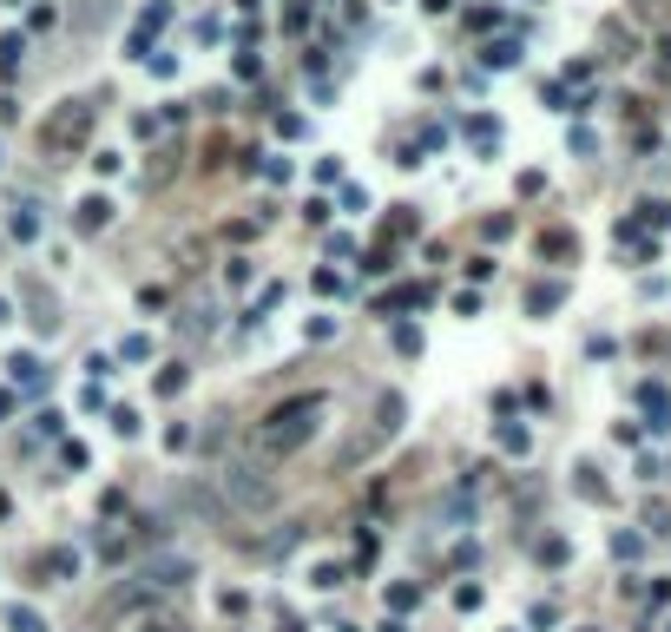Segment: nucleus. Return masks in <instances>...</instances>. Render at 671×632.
<instances>
[{
  "label": "nucleus",
  "instance_id": "f257e3e1",
  "mask_svg": "<svg viewBox=\"0 0 671 632\" xmlns=\"http://www.w3.org/2000/svg\"><path fill=\"white\" fill-rule=\"evenodd\" d=\"M323 415H329V395H316V389L310 395H290V402H277L257 422V435H250V442H257L263 461H290L296 448H310V435L323 428Z\"/></svg>",
  "mask_w": 671,
  "mask_h": 632
},
{
  "label": "nucleus",
  "instance_id": "ddd939ff",
  "mask_svg": "<svg viewBox=\"0 0 671 632\" xmlns=\"http://www.w3.org/2000/svg\"><path fill=\"white\" fill-rule=\"evenodd\" d=\"M7 632H46V620H40L33 606H13V612H7Z\"/></svg>",
  "mask_w": 671,
  "mask_h": 632
},
{
  "label": "nucleus",
  "instance_id": "4be33fe9",
  "mask_svg": "<svg viewBox=\"0 0 671 632\" xmlns=\"http://www.w3.org/2000/svg\"><path fill=\"white\" fill-rule=\"evenodd\" d=\"M645 521H651V534H671V507H665V501H651Z\"/></svg>",
  "mask_w": 671,
  "mask_h": 632
},
{
  "label": "nucleus",
  "instance_id": "393cba45",
  "mask_svg": "<svg viewBox=\"0 0 671 632\" xmlns=\"http://www.w3.org/2000/svg\"><path fill=\"white\" fill-rule=\"evenodd\" d=\"M7 415H13V395H7V389H0V422H7Z\"/></svg>",
  "mask_w": 671,
  "mask_h": 632
},
{
  "label": "nucleus",
  "instance_id": "2eb2a0df",
  "mask_svg": "<svg viewBox=\"0 0 671 632\" xmlns=\"http://www.w3.org/2000/svg\"><path fill=\"white\" fill-rule=\"evenodd\" d=\"M560 296H566L560 284H533V296H527V304H533V310L546 316V310H560Z\"/></svg>",
  "mask_w": 671,
  "mask_h": 632
},
{
  "label": "nucleus",
  "instance_id": "412c9836",
  "mask_svg": "<svg viewBox=\"0 0 671 632\" xmlns=\"http://www.w3.org/2000/svg\"><path fill=\"white\" fill-rule=\"evenodd\" d=\"M33 231H40V218H33V205H20L13 211V238H33Z\"/></svg>",
  "mask_w": 671,
  "mask_h": 632
},
{
  "label": "nucleus",
  "instance_id": "7ed1b4c3",
  "mask_svg": "<svg viewBox=\"0 0 671 632\" xmlns=\"http://www.w3.org/2000/svg\"><path fill=\"white\" fill-rule=\"evenodd\" d=\"M217 481H224V494H230V507H238V514H257L263 501H271V474H263L257 461H230Z\"/></svg>",
  "mask_w": 671,
  "mask_h": 632
},
{
  "label": "nucleus",
  "instance_id": "f8f14e48",
  "mask_svg": "<svg viewBox=\"0 0 671 632\" xmlns=\"http://www.w3.org/2000/svg\"><path fill=\"white\" fill-rule=\"evenodd\" d=\"M467 139H474L481 152H494V145H500V126L494 119H467Z\"/></svg>",
  "mask_w": 671,
  "mask_h": 632
},
{
  "label": "nucleus",
  "instance_id": "a878e982",
  "mask_svg": "<svg viewBox=\"0 0 671 632\" xmlns=\"http://www.w3.org/2000/svg\"><path fill=\"white\" fill-rule=\"evenodd\" d=\"M665 632H671V626H665Z\"/></svg>",
  "mask_w": 671,
  "mask_h": 632
},
{
  "label": "nucleus",
  "instance_id": "9d476101",
  "mask_svg": "<svg viewBox=\"0 0 671 632\" xmlns=\"http://www.w3.org/2000/svg\"><path fill=\"white\" fill-rule=\"evenodd\" d=\"M158 27H172V7H165V0H152V7L139 13V40H152Z\"/></svg>",
  "mask_w": 671,
  "mask_h": 632
},
{
  "label": "nucleus",
  "instance_id": "423d86ee",
  "mask_svg": "<svg viewBox=\"0 0 671 632\" xmlns=\"http://www.w3.org/2000/svg\"><path fill=\"white\" fill-rule=\"evenodd\" d=\"M639 409H645L651 435H665V428H671V395L659 389V382H645V389H639Z\"/></svg>",
  "mask_w": 671,
  "mask_h": 632
},
{
  "label": "nucleus",
  "instance_id": "1a4fd4ad",
  "mask_svg": "<svg viewBox=\"0 0 671 632\" xmlns=\"http://www.w3.org/2000/svg\"><path fill=\"white\" fill-rule=\"evenodd\" d=\"M40 567L53 573V579H73V567H79V554H73V547H46V560H40Z\"/></svg>",
  "mask_w": 671,
  "mask_h": 632
},
{
  "label": "nucleus",
  "instance_id": "0eeeda50",
  "mask_svg": "<svg viewBox=\"0 0 671 632\" xmlns=\"http://www.w3.org/2000/svg\"><path fill=\"white\" fill-rule=\"evenodd\" d=\"M112 224V198H79V231H106Z\"/></svg>",
  "mask_w": 671,
  "mask_h": 632
},
{
  "label": "nucleus",
  "instance_id": "f3484780",
  "mask_svg": "<svg viewBox=\"0 0 671 632\" xmlns=\"http://www.w3.org/2000/svg\"><path fill=\"white\" fill-rule=\"evenodd\" d=\"M612 554L618 560H639L645 554V534H612Z\"/></svg>",
  "mask_w": 671,
  "mask_h": 632
},
{
  "label": "nucleus",
  "instance_id": "6ab92c4d",
  "mask_svg": "<svg viewBox=\"0 0 671 632\" xmlns=\"http://www.w3.org/2000/svg\"><path fill=\"white\" fill-rule=\"evenodd\" d=\"M184 389V362H165V376H158V395H178Z\"/></svg>",
  "mask_w": 671,
  "mask_h": 632
},
{
  "label": "nucleus",
  "instance_id": "b1692460",
  "mask_svg": "<svg viewBox=\"0 0 671 632\" xmlns=\"http://www.w3.org/2000/svg\"><path fill=\"white\" fill-rule=\"evenodd\" d=\"M139 632H184V620H172V612H158V620H145Z\"/></svg>",
  "mask_w": 671,
  "mask_h": 632
},
{
  "label": "nucleus",
  "instance_id": "4468645a",
  "mask_svg": "<svg viewBox=\"0 0 671 632\" xmlns=\"http://www.w3.org/2000/svg\"><path fill=\"white\" fill-rule=\"evenodd\" d=\"M408 606H422V587H408V579L389 587V612H408Z\"/></svg>",
  "mask_w": 671,
  "mask_h": 632
},
{
  "label": "nucleus",
  "instance_id": "dca6fc26",
  "mask_svg": "<svg viewBox=\"0 0 671 632\" xmlns=\"http://www.w3.org/2000/svg\"><path fill=\"white\" fill-rule=\"evenodd\" d=\"M500 448H507V455H527V448H533V435H527V428H500Z\"/></svg>",
  "mask_w": 671,
  "mask_h": 632
},
{
  "label": "nucleus",
  "instance_id": "20e7f679",
  "mask_svg": "<svg viewBox=\"0 0 671 632\" xmlns=\"http://www.w3.org/2000/svg\"><path fill=\"white\" fill-rule=\"evenodd\" d=\"M139 579H145L152 593H172V587L191 579V560H184V554H158V560H145V567H139Z\"/></svg>",
  "mask_w": 671,
  "mask_h": 632
},
{
  "label": "nucleus",
  "instance_id": "5701e85b",
  "mask_svg": "<svg viewBox=\"0 0 671 632\" xmlns=\"http://www.w3.org/2000/svg\"><path fill=\"white\" fill-rule=\"evenodd\" d=\"M520 60V46L513 40H500V46H488V66H513Z\"/></svg>",
  "mask_w": 671,
  "mask_h": 632
},
{
  "label": "nucleus",
  "instance_id": "39448f33",
  "mask_svg": "<svg viewBox=\"0 0 671 632\" xmlns=\"http://www.w3.org/2000/svg\"><path fill=\"white\" fill-rule=\"evenodd\" d=\"M145 600H158V593L145 587V579H132V587H112L99 612H106V620H125V612H132V606H145Z\"/></svg>",
  "mask_w": 671,
  "mask_h": 632
},
{
  "label": "nucleus",
  "instance_id": "9b49d317",
  "mask_svg": "<svg viewBox=\"0 0 671 632\" xmlns=\"http://www.w3.org/2000/svg\"><path fill=\"white\" fill-rule=\"evenodd\" d=\"M579 244H573V231H546L540 238V257H573Z\"/></svg>",
  "mask_w": 671,
  "mask_h": 632
},
{
  "label": "nucleus",
  "instance_id": "f03ea898",
  "mask_svg": "<svg viewBox=\"0 0 671 632\" xmlns=\"http://www.w3.org/2000/svg\"><path fill=\"white\" fill-rule=\"evenodd\" d=\"M93 126H99V99H86V93L60 99V106L46 112V126H40V152L46 158H79L93 145Z\"/></svg>",
  "mask_w": 671,
  "mask_h": 632
},
{
  "label": "nucleus",
  "instance_id": "aec40b11",
  "mask_svg": "<svg viewBox=\"0 0 671 632\" xmlns=\"http://www.w3.org/2000/svg\"><path fill=\"white\" fill-rule=\"evenodd\" d=\"M343 579H349V567H343V560H329V567H316V587H343Z\"/></svg>",
  "mask_w": 671,
  "mask_h": 632
},
{
  "label": "nucleus",
  "instance_id": "6e6552de",
  "mask_svg": "<svg viewBox=\"0 0 671 632\" xmlns=\"http://www.w3.org/2000/svg\"><path fill=\"white\" fill-rule=\"evenodd\" d=\"M632 224H639V231H645V224H651V231H665V224H671V198H645Z\"/></svg>",
  "mask_w": 671,
  "mask_h": 632
},
{
  "label": "nucleus",
  "instance_id": "a211bd4d",
  "mask_svg": "<svg viewBox=\"0 0 671 632\" xmlns=\"http://www.w3.org/2000/svg\"><path fill=\"white\" fill-rule=\"evenodd\" d=\"M579 494H586V501H606V481H599V468H579Z\"/></svg>",
  "mask_w": 671,
  "mask_h": 632
}]
</instances>
